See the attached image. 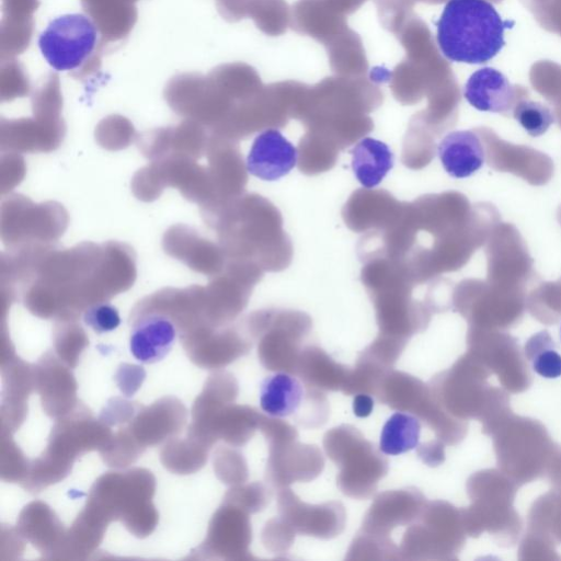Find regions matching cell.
Listing matches in <instances>:
<instances>
[{"instance_id":"15","label":"cell","mask_w":561,"mask_h":561,"mask_svg":"<svg viewBox=\"0 0 561 561\" xmlns=\"http://www.w3.org/2000/svg\"><path fill=\"white\" fill-rule=\"evenodd\" d=\"M560 339H561V327H560Z\"/></svg>"},{"instance_id":"6","label":"cell","mask_w":561,"mask_h":561,"mask_svg":"<svg viewBox=\"0 0 561 561\" xmlns=\"http://www.w3.org/2000/svg\"><path fill=\"white\" fill-rule=\"evenodd\" d=\"M176 340L173 322L162 314H149L138 321L131 330L129 350L142 364L162 360L172 350Z\"/></svg>"},{"instance_id":"2","label":"cell","mask_w":561,"mask_h":561,"mask_svg":"<svg viewBox=\"0 0 561 561\" xmlns=\"http://www.w3.org/2000/svg\"><path fill=\"white\" fill-rule=\"evenodd\" d=\"M99 39L94 22L82 13H67L51 20L38 37L39 50L57 71L79 68L93 53Z\"/></svg>"},{"instance_id":"8","label":"cell","mask_w":561,"mask_h":561,"mask_svg":"<svg viewBox=\"0 0 561 561\" xmlns=\"http://www.w3.org/2000/svg\"><path fill=\"white\" fill-rule=\"evenodd\" d=\"M352 170L366 188L377 186L392 169L394 156L389 146L378 139L365 137L351 150Z\"/></svg>"},{"instance_id":"4","label":"cell","mask_w":561,"mask_h":561,"mask_svg":"<svg viewBox=\"0 0 561 561\" xmlns=\"http://www.w3.org/2000/svg\"><path fill=\"white\" fill-rule=\"evenodd\" d=\"M297 162L295 146L277 129H266L253 140L245 165L250 174L275 181L288 174Z\"/></svg>"},{"instance_id":"10","label":"cell","mask_w":561,"mask_h":561,"mask_svg":"<svg viewBox=\"0 0 561 561\" xmlns=\"http://www.w3.org/2000/svg\"><path fill=\"white\" fill-rule=\"evenodd\" d=\"M420 421L408 413L396 412L385 423L379 449L388 456H397L415 448L420 440Z\"/></svg>"},{"instance_id":"1","label":"cell","mask_w":561,"mask_h":561,"mask_svg":"<svg viewBox=\"0 0 561 561\" xmlns=\"http://www.w3.org/2000/svg\"><path fill=\"white\" fill-rule=\"evenodd\" d=\"M513 25L486 0H449L436 23L437 43L451 61L484 64L502 50L504 30Z\"/></svg>"},{"instance_id":"7","label":"cell","mask_w":561,"mask_h":561,"mask_svg":"<svg viewBox=\"0 0 561 561\" xmlns=\"http://www.w3.org/2000/svg\"><path fill=\"white\" fill-rule=\"evenodd\" d=\"M445 171L455 179H465L482 168L485 153L479 136L472 130H454L437 146Z\"/></svg>"},{"instance_id":"14","label":"cell","mask_w":561,"mask_h":561,"mask_svg":"<svg viewBox=\"0 0 561 561\" xmlns=\"http://www.w3.org/2000/svg\"><path fill=\"white\" fill-rule=\"evenodd\" d=\"M374 409V400L367 393H358L353 400V411L358 417L368 416Z\"/></svg>"},{"instance_id":"11","label":"cell","mask_w":561,"mask_h":561,"mask_svg":"<svg viewBox=\"0 0 561 561\" xmlns=\"http://www.w3.org/2000/svg\"><path fill=\"white\" fill-rule=\"evenodd\" d=\"M524 353L531 369L546 379L561 377V354L547 330H541L528 337Z\"/></svg>"},{"instance_id":"5","label":"cell","mask_w":561,"mask_h":561,"mask_svg":"<svg viewBox=\"0 0 561 561\" xmlns=\"http://www.w3.org/2000/svg\"><path fill=\"white\" fill-rule=\"evenodd\" d=\"M463 96L481 112L505 114L516 104L515 87L501 71L491 67L481 68L469 77Z\"/></svg>"},{"instance_id":"12","label":"cell","mask_w":561,"mask_h":561,"mask_svg":"<svg viewBox=\"0 0 561 561\" xmlns=\"http://www.w3.org/2000/svg\"><path fill=\"white\" fill-rule=\"evenodd\" d=\"M513 116L531 137L543 135L554 123L553 113L548 106L530 100H522L516 103Z\"/></svg>"},{"instance_id":"9","label":"cell","mask_w":561,"mask_h":561,"mask_svg":"<svg viewBox=\"0 0 561 561\" xmlns=\"http://www.w3.org/2000/svg\"><path fill=\"white\" fill-rule=\"evenodd\" d=\"M304 400L301 382L287 373H276L266 377L260 387L261 409L273 417L293 415Z\"/></svg>"},{"instance_id":"13","label":"cell","mask_w":561,"mask_h":561,"mask_svg":"<svg viewBox=\"0 0 561 561\" xmlns=\"http://www.w3.org/2000/svg\"><path fill=\"white\" fill-rule=\"evenodd\" d=\"M83 321L94 332L101 334L115 330L121 323V317L113 305L101 302L85 310Z\"/></svg>"},{"instance_id":"3","label":"cell","mask_w":561,"mask_h":561,"mask_svg":"<svg viewBox=\"0 0 561 561\" xmlns=\"http://www.w3.org/2000/svg\"><path fill=\"white\" fill-rule=\"evenodd\" d=\"M351 431L346 427V447L343 450L330 453L333 459L344 454L347 459L344 470L339 478L343 492L353 497H366L374 491L377 480L386 472V460L375 453L371 445L359 437H356V428Z\"/></svg>"}]
</instances>
